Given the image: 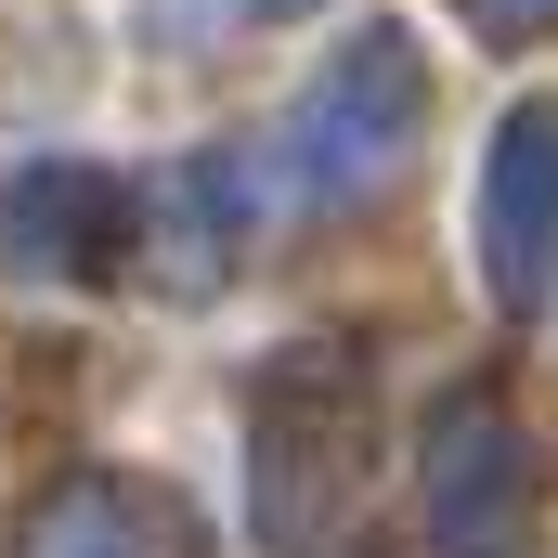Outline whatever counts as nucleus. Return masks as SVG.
I'll use <instances>...</instances> for the list:
<instances>
[{"label":"nucleus","mask_w":558,"mask_h":558,"mask_svg":"<svg viewBox=\"0 0 558 558\" xmlns=\"http://www.w3.org/2000/svg\"><path fill=\"white\" fill-rule=\"evenodd\" d=\"M546 520V454L507 428V403H454L428 428V546L441 558H533Z\"/></svg>","instance_id":"f03ea898"},{"label":"nucleus","mask_w":558,"mask_h":558,"mask_svg":"<svg viewBox=\"0 0 558 558\" xmlns=\"http://www.w3.org/2000/svg\"><path fill=\"white\" fill-rule=\"evenodd\" d=\"M234 13H286V0H156V39H208Z\"/></svg>","instance_id":"423d86ee"},{"label":"nucleus","mask_w":558,"mask_h":558,"mask_svg":"<svg viewBox=\"0 0 558 558\" xmlns=\"http://www.w3.org/2000/svg\"><path fill=\"white\" fill-rule=\"evenodd\" d=\"M26 558H156V520H143L118 481H78V494H52V507H39Z\"/></svg>","instance_id":"39448f33"},{"label":"nucleus","mask_w":558,"mask_h":558,"mask_svg":"<svg viewBox=\"0 0 558 558\" xmlns=\"http://www.w3.org/2000/svg\"><path fill=\"white\" fill-rule=\"evenodd\" d=\"M481 13H494V26H533V13H558V0H481Z\"/></svg>","instance_id":"0eeeda50"},{"label":"nucleus","mask_w":558,"mask_h":558,"mask_svg":"<svg viewBox=\"0 0 558 558\" xmlns=\"http://www.w3.org/2000/svg\"><path fill=\"white\" fill-rule=\"evenodd\" d=\"M416 52L390 39V26H364L312 92H299V118H286V169L312 182V195H377L390 169H403V143H416Z\"/></svg>","instance_id":"f257e3e1"},{"label":"nucleus","mask_w":558,"mask_h":558,"mask_svg":"<svg viewBox=\"0 0 558 558\" xmlns=\"http://www.w3.org/2000/svg\"><path fill=\"white\" fill-rule=\"evenodd\" d=\"M481 247H494V286H507V299H546L558 286V105H533L520 131L494 143Z\"/></svg>","instance_id":"7ed1b4c3"},{"label":"nucleus","mask_w":558,"mask_h":558,"mask_svg":"<svg viewBox=\"0 0 558 558\" xmlns=\"http://www.w3.org/2000/svg\"><path fill=\"white\" fill-rule=\"evenodd\" d=\"M338 441H351V377H325V416L299 428L286 403V377L260 390V533L274 546H325V520H338Z\"/></svg>","instance_id":"20e7f679"}]
</instances>
